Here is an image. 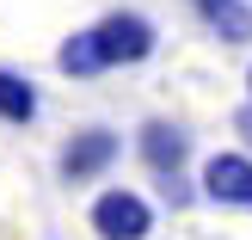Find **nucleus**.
<instances>
[{
    "label": "nucleus",
    "instance_id": "1",
    "mask_svg": "<svg viewBox=\"0 0 252 240\" xmlns=\"http://www.w3.org/2000/svg\"><path fill=\"white\" fill-rule=\"evenodd\" d=\"M117 154H123V136L117 130L80 123V130L62 142V154H56V179L68 185V191H86V185H98L111 167H117Z\"/></svg>",
    "mask_w": 252,
    "mask_h": 240
},
{
    "label": "nucleus",
    "instance_id": "2",
    "mask_svg": "<svg viewBox=\"0 0 252 240\" xmlns=\"http://www.w3.org/2000/svg\"><path fill=\"white\" fill-rule=\"evenodd\" d=\"M86 222H93L98 240H148L154 234V204L142 191H129V185H105L93 197V209H86Z\"/></svg>",
    "mask_w": 252,
    "mask_h": 240
},
{
    "label": "nucleus",
    "instance_id": "3",
    "mask_svg": "<svg viewBox=\"0 0 252 240\" xmlns=\"http://www.w3.org/2000/svg\"><path fill=\"white\" fill-rule=\"evenodd\" d=\"M197 191L221 209H252V148H221L203 160L197 172Z\"/></svg>",
    "mask_w": 252,
    "mask_h": 240
},
{
    "label": "nucleus",
    "instance_id": "4",
    "mask_svg": "<svg viewBox=\"0 0 252 240\" xmlns=\"http://www.w3.org/2000/svg\"><path fill=\"white\" fill-rule=\"evenodd\" d=\"M98 43H105L111 68H142L160 49V31H154L148 12H105V19H98Z\"/></svg>",
    "mask_w": 252,
    "mask_h": 240
},
{
    "label": "nucleus",
    "instance_id": "5",
    "mask_svg": "<svg viewBox=\"0 0 252 240\" xmlns=\"http://www.w3.org/2000/svg\"><path fill=\"white\" fill-rule=\"evenodd\" d=\"M135 160H142L148 172H185V160H191V130L172 117H148L142 130H135Z\"/></svg>",
    "mask_w": 252,
    "mask_h": 240
},
{
    "label": "nucleus",
    "instance_id": "6",
    "mask_svg": "<svg viewBox=\"0 0 252 240\" xmlns=\"http://www.w3.org/2000/svg\"><path fill=\"white\" fill-rule=\"evenodd\" d=\"M216 43H252V0H185Z\"/></svg>",
    "mask_w": 252,
    "mask_h": 240
},
{
    "label": "nucleus",
    "instance_id": "7",
    "mask_svg": "<svg viewBox=\"0 0 252 240\" xmlns=\"http://www.w3.org/2000/svg\"><path fill=\"white\" fill-rule=\"evenodd\" d=\"M56 68L68 74V80H98V74H111V62H105V43H98V25L74 31L68 43L56 49Z\"/></svg>",
    "mask_w": 252,
    "mask_h": 240
},
{
    "label": "nucleus",
    "instance_id": "8",
    "mask_svg": "<svg viewBox=\"0 0 252 240\" xmlns=\"http://www.w3.org/2000/svg\"><path fill=\"white\" fill-rule=\"evenodd\" d=\"M37 111H43V99H37L31 74H19V68H0V123L25 130V123H37Z\"/></svg>",
    "mask_w": 252,
    "mask_h": 240
},
{
    "label": "nucleus",
    "instance_id": "9",
    "mask_svg": "<svg viewBox=\"0 0 252 240\" xmlns=\"http://www.w3.org/2000/svg\"><path fill=\"white\" fill-rule=\"evenodd\" d=\"M154 185H160V204H172V209H191L197 197H203L185 172H154Z\"/></svg>",
    "mask_w": 252,
    "mask_h": 240
},
{
    "label": "nucleus",
    "instance_id": "10",
    "mask_svg": "<svg viewBox=\"0 0 252 240\" xmlns=\"http://www.w3.org/2000/svg\"><path fill=\"white\" fill-rule=\"evenodd\" d=\"M234 136H240V148H252V105L234 111Z\"/></svg>",
    "mask_w": 252,
    "mask_h": 240
},
{
    "label": "nucleus",
    "instance_id": "11",
    "mask_svg": "<svg viewBox=\"0 0 252 240\" xmlns=\"http://www.w3.org/2000/svg\"><path fill=\"white\" fill-rule=\"evenodd\" d=\"M246 86H252V74H246Z\"/></svg>",
    "mask_w": 252,
    "mask_h": 240
}]
</instances>
